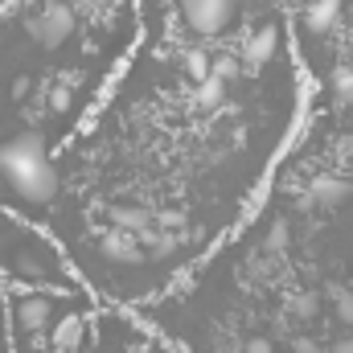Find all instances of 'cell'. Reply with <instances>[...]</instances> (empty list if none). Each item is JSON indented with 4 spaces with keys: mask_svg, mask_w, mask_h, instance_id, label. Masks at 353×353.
Wrapping results in <instances>:
<instances>
[{
    "mask_svg": "<svg viewBox=\"0 0 353 353\" xmlns=\"http://www.w3.org/2000/svg\"><path fill=\"white\" fill-rule=\"evenodd\" d=\"M333 94H337L341 107H353V70L350 66H341V70L333 74Z\"/></svg>",
    "mask_w": 353,
    "mask_h": 353,
    "instance_id": "12",
    "label": "cell"
},
{
    "mask_svg": "<svg viewBox=\"0 0 353 353\" xmlns=\"http://www.w3.org/2000/svg\"><path fill=\"white\" fill-rule=\"evenodd\" d=\"M79 333H83V325H79V316H66V321H62V325H58V333H54V341H58V345H62V350H70V345H74V337H79Z\"/></svg>",
    "mask_w": 353,
    "mask_h": 353,
    "instance_id": "13",
    "label": "cell"
},
{
    "mask_svg": "<svg viewBox=\"0 0 353 353\" xmlns=\"http://www.w3.org/2000/svg\"><path fill=\"white\" fill-rule=\"evenodd\" d=\"M247 353H275V345H271L267 337H251V341H247Z\"/></svg>",
    "mask_w": 353,
    "mask_h": 353,
    "instance_id": "19",
    "label": "cell"
},
{
    "mask_svg": "<svg viewBox=\"0 0 353 353\" xmlns=\"http://www.w3.org/2000/svg\"><path fill=\"white\" fill-rule=\"evenodd\" d=\"M214 74H222V79L230 83V79H239V62H234V58H218V62H214Z\"/></svg>",
    "mask_w": 353,
    "mask_h": 353,
    "instance_id": "18",
    "label": "cell"
},
{
    "mask_svg": "<svg viewBox=\"0 0 353 353\" xmlns=\"http://www.w3.org/2000/svg\"><path fill=\"white\" fill-rule=\"evenodd\" d=\"M275 46H279L275 25H263V29L247 41V62H251V66H267V62L275 58Z\"/></svg>",
    "mask_w": 353,
    "mask_h": 353,
    "instance_id": "7",
    "label": "cell"
},
{
    "mask_svg": "<svg viewBox=\"0 0 353 353\" xmlns=\"http://www.w3.org/2000/svg\"><path fill=\"white\" fill-rule=\"evenodd\" d=\"M70 103H74V90L70 87H58L54 94H50V107H54V111H66Z\"/></svg>",
    "mask_w": 353,
    "mask_h": 353,
    "instance_id": "17",
    "label": "cell"
},
{
    "mask_svg": "<svg viewBox=\"0 0 353 353\" xmlns=\"http://www.w3.org/2000/svg\"><path fill=\"white\" fill-rule=\"evenodd\" d=\"M337 12H341V0H308V8H304L308 33H329L337 25Z\"/></svg>",
    "mask_w": 353,
    "mask_h": 353,
    "instance_id": "6",
    "label": "cell"
},
{
    "mask_svg": "<svg viewBox=\"0 0 353 353\" xmlns=\"http://www.w3.org/2000/svg\"><path fill=\"white\" fill-rule=\"evenodd\" d=\"M0 176L29 205H50L58 197V173L46 157L41 132H21L0 144Z\"/></svg>",
    "mask_w": 353,
    "mask_h": 353,
    "instance_id": "1",
    "label": "cell"
},
{
    "mask_svg": "<svg viewBox=\"0 0 353 353\" xmlns=\"http://www.w3.org/2000/svg\"><path fill=\"white\" fill-rule=\"evenodd\" d=\"M29 33H33V41L37 46H46V50H54V46H62L74 29H79V17H74V8L70 4H62V0H46L29 21Z\"/></svg>",
    "mask_w": 353,
    "mask_h": 353,
    "instance_id": "2",
    "label": "cell"
},
{
    "mask_svg": "<svg viewBox=\"0 0 353 353\" xmlns=\"http://www.w3.org/2000/svg\"><path fill=\"white\" fill-rule=\"evenodd\" d=\"M12 271H17L21 279H29V283H46V263H37L33 255H17V259H12Z\"/></svg>",
    "mask_w": 353,
    "mask_h": 353,
    "instance_id": "11",
    "label": "cell"
},
{
    "mask_svg": "<svg viewBox=\"0 0 353 353\" xmlns=\"http://www.w3.org/2000/svg\"><path fill=\"white\" fill-rule=\"evenodd\" d=\"M288 243V222H275V230H271V247H283Z\"/></svg>",
    "mask_w": 353,
    "mask_h": 353,
    "instance_id": "20",
    "label": "cell"
},
{
    "mask_svg": "<svg viewBox=\"0 0 353 353\" xmlns=\"http://www.w3.org/2000/svg\"><path fill=\"white\" fill-rule=\"evenodd\" d=\"M333 304H337V321H341V325H353V292L333 288Z\"/></svg>",
    "mask_w": 353,
    "mask_h": 353,
    "instance_id": "14",
    "label": "cell"
},
{
    "mask_svg": "<svg viewBox=\"0 0 353 353\" xmlns=\"http://www.w3.org/2000/svg\"><path fill=\"white\" fill-rule=\"evenodd\" d=\"M189 70H193V79H205L214 66L205 62V54H201V50H193V54H189Z\"/></svg>",
    "mask_w": 353,
    "mask_h": 353,
    "instance_id": "16",
    "label": "cell"
},
{
    "mask_svg": "<svg viewBox=\"0 0 353 353\" xmlns=\"http://www.w3.org/2000/svg\"><path fill=\"white\" fill-rule=\"evenodd\" d=\"M46 321H50V300L46 296H21L17 300V325L25 333H41Z\"/></svg>",
    "mask_w": 353,
    "mask_h": 353,
    "instance_id": "5",
    "label": "cell"
},
{
    "mask_svg": "<svg viewBox=\"0 0 353 353\" xmlns=\"http://www.w3.org/2000/svg\"><path fill=\"white\" fill-rule=\"evenodd\" d=\"M197 103H201V107H210V111H214V107H222V103H226V79H222V74H214V70H210L205 79H197Z\"/></svg>",
    "mask_w": 353,
    "mask_h": 353,
    "instance_id": "8",
    "label": "cell"
},
{
    "mask_svg": "<svg viewBox=\"0 0 353 353\" xmlns=\"http://www.w3.org/2000/svg\"><path fill=\"white\" fill-rule=\"evenodd\" d=\"M329 353H353V341H337V345H333Z\"/></svg>",
    "mask_w": 353,
    "mask_h": 353,
    "instance_id": "21",
    "label": "cell"
},
{
    "mask_svg": "<svg viewBox=\"0 0 353 353\" xmlns=\"http://www.w3.org/2000/svg\"><path fill=\"white\" fill-rule=\"evenodd\" d=\"M111 222H115L119 230H144L148 214H144V210H136V205H111Z\"/></svg>",
    "mask_w": 353,
    "mask_h": 353,
    "instance_id": "9",
    "label": "cell"
},
{
    "mask_svg": "<svg viewBox=\"0 0 353 353\" xmlns=\"http://www.w3.org/2000/svg\"><path fill=\"white\" fill-rule=\"evenodd\" d=\"M176 4H181V17H185V25L193 33L214 37V33H222L230 25L239 0H176Z\"/></svg>",
    "mask_w": 353,
    "mask_h": 353,
    "instance_id": "3",
    "label": "cell"
},
{
    "mask_svg": "<svg viewBox=\"0 0 353 353\" xmlns=\"http://www.w3.org/2000/svg\"><path fill=\"white\" fill-rule=\"evenodd\" d=\"M316 304H321V300H316L312 292H308V296H292V312H296V316H312Z\"/></svg>",
    "mask_w": 353,
    "mask_h": 353,
    "instance_id": "15",
    "label": "cell"
},
{
    "mask_svg": "<svg viewBox=\"0 0 353 353\" xmlns=\"http://www.w3.org/2000/svg\"><path fill=\"white\" fill-rule=\"evenodd\" d=\"M103 255L115 259V263H140V259H144V247H132L128 239H111V243L103 247Z\"/></svg>",
    "mask_w": 353,
    "mask_h": 353,
    "instance_id": "10",
    "label": "cell"
},
{
    "mask_svg": "<svg viewBox=\"0 0 353 353\" xmlns=\"http://www.w3.org/2000/svg\"><path fill=\"white\" fill-rule=\"evenodd\" d=\"M350 193H353L350 176H316L312 189H308V201H312L316 210H337Z\"/></svg>",
    "mask_w": 353,
    "mask_h": 353,
    "instance_id": "4",
    "label": "cell"
}]
</instances>
